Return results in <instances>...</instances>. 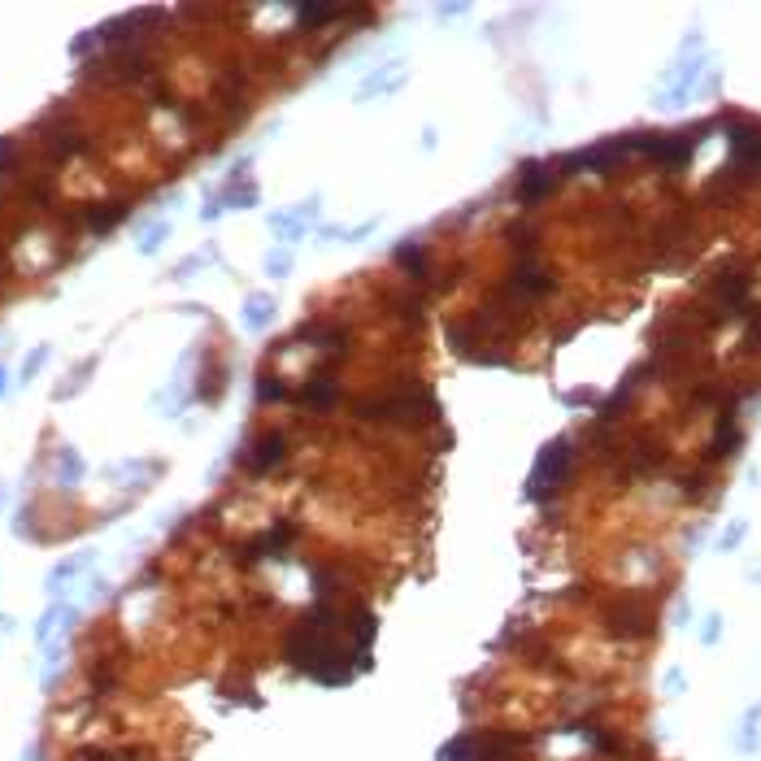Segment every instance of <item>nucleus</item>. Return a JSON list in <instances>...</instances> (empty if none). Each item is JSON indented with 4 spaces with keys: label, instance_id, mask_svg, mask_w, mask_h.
<instances>
[{
    "label": "nucleus",
    "instance_id": "obj_1",
    "mask_svg": "<svg viewBox=\"0 0 761 761\" xmlns=\"http://www.w3.org/2000/svg\"><path fill=\"white\" fill-rule=\"evenodd\" d=\"M565 465H570V439H553L539 457H535V470H531L527 479V497L531 500H548L557 492V483H562Z\"/></svg>",
    "mask_w": 761,
    "mask_h": 761
},
{
    "label": "nucleus",
    "instance_id": "obj_2",
    "mask_svg": "<svg viewBox=\"0 0 761 761\" xmlns=\"http://www.w3.org/2000/svg\"><path fill=\"white\" fill-rule=\"evenodd\" d=\"M431 414H435V405H431L422 392H397V397L379 400V418H392V422H427Z\"/></svg>",
    "mask_w": 761,
    "mask_h": 761
},
{
    "label": "nucleus",
    "instance_id": "obj_3",
    "mask_svg": "<svg viewBox=\"0 0 761 761\" xmlns=\"http://www.w3.org/2000/svg\"><path fill=\"white\" fill-rule=\"evenodd\" d=\"M557 179H562L557 166H527L523 170V179H518V200H523V205H539V200L557 188Z\"/></svg>",
    "mask_w": 761,
    "mask_h": 761
},
{
    "label": "nucleus",
    "instance_id": "obj_4",
    "mask_svg": "<svg viewBox=\"0 0 761 761\" xmlns=\"http://www.w3.org/2000/svg\"><path fill=\"white\" fill-rule=\"evenodd\" d=\"M318 205H322L318 197L300 200V205L292 209V213H274V218H270V227H274V231L283 235V239H297V235L305 231V227H309L314 218H318Z\"/></svg>",
    "mask_w": 761,
    "mask_h": 761
},
{
    "label": "nucleus",
    "instance_id": "obj_5",
    "mask_svg": "<svg viewBox=\"0 0 761 761\" xmlns=\"http://www.w3.org/2000/svg\"><path fill=\"white\" fill-rule=\"evenodd\" d=\"M731 166H761V131H753V127L731 131Z\"/></svg>",
    "mask_w": 761,
    "mask_h": 761
},
{
    "label": "nucleus",
    "instance_id": "obj_6",
    "mask_svg": "<svg viewBox=\"0 0 761 761\" xmlns=\"http://www.w3.org/2000/svg\"><path fill=\"white\" fill-rule=\"evenodd\" d=\"M283 457H288V439H283V435H262V439H257V448L244 457V465H248L253 474H265L270 465L283 462Z\"/></svg>",
    "mask_w": 761,
    "mask_h": 761
},
{
    "label": "nucleus",
    "instance_id": "obj_7",
    "mask_svg": "<svg viewBox=\"0 0 761 761\" xmlns=\"http://www.w3.org/2000/svg\"><path fill=\"white\" fill-rule=\"evenodd\" d=\"M405 79H409V74H405V66H400V62H392V66L374 70L362 88H357V96L370 100V96H379V92H400V88H405Z\"/></svg>",
    "mask_w": 761,
    "mask_h": 761
},
{
    "label": "nucleus",
    "instance_id": "obj_8",
    "mask_svg": "<svg viewBox=\"0 0 761 761\" xmlns=\"http://www.w3.org/2000/svg\"><path fill=\"white\" fill-rule=\"evenodd\" d=\"M270 322H274V300L265 297V292L244 300V327H248V331H265Z\"/></svg>",
    "mask_w": 761,
    "mask_h": 761
},
{
    "label": "nucleus",
    "instance_id": "obj_9",
    "mask_svg": "<svg viewBox=\"0 0 761 761\" xmlns=\"http://www.w3.org/2000/svg\"><path fill=\"white\" fill-rule=\"evenodd\" d=\"M344 13H348V4H300V9H297L300 27H322V22L344 18Z\"/></svg>",
    "mask_w": 761,
    "mask_h": 761
},
{
    "label": "nucleus",
    "instance_id": "obj_10",
    "mask_svg": "<svg viewBox=\"0 0 761 761\" xmlns=\"http://www.w3.org/2000/svg\"><path fill=\"white\" fill-rule=\"evenodd\" d=\"M88 565H92V553H79V557L62 562L53 574H48V592H62V583H66V579H74V574H83Z\"/></svg>",
    "mask_w": 761,
    "mask_h": 761
},
{
    "label": "nucleus",
    "instance_id": "obj_11",
    "mask_svg": "<svg viewBox=\"0 0 761 761\" xmlns=\"http://www.w3.org/2000/svg\"><path fill=\"white\" fill-rule=\"evenodd\" d=\"M335 397H339L335 379H314V383L300 388V400H305V405H335Z\"/></svg>",
    "mask_w": 761,
    "mask_h": 761
},
{
    "label": "nucleus",
    "instance_id": "obj_12",
    "mask_svg": "<svg viewBox=\"0 0 761 761\" xmlns=\"http://www.w3.org/2000/svg\"><path fill=\"white\" fill-rule=\"evenodd\" d=\"M57 479H62V488H74L83 479V457L74 448H62L57 453Z\"/></svg>",
    "mask_w": 761,
    "mask_h": 761
},
{
    "label": "nucleus",
    "instance_id": "obj_13",
    "mask_svg": "<svg viewBox=\"0 0 761 761\" xmlns=\"http://www.w3.org/2000/svg\"><path fill=\"white\" fill-rule=\"evenodd\" d=\"M122 218H127V205L113 200L109 209H92V213H88V227H92V231H109V227H118Z\"/></svg>",
    "mask_w": 761,
    "mask_h": 761
},
{
    "label": "nucleus",
    "instance_id": "obj_14",
    "mask_svg": "<svg viewBox=\"0 0 761 761\" xmlns=\"http://www.w3.org/2000/svg\"><path fill=\"white\" fill-rule=\"evenodd\" d=\"M265 274H270V279L292 274V253H288V248H270V253H265Z\"/></svg>",
    "mask_w": 761,
    "mask_h": 761
},
{
    "label": "nucleus",
    "instance_id": "obj_15",
    "mask_svg": "<svg viewBox=\"0 0 761 761\" xmlns=\"http://www.w3.org/2000/svg\"><path fill=\"white\" fill-rule=\"evenodd\" d=\"M166 235H170V222H157V227H148V235L139 239V253H157V248L166 244Z\"/></svg>",
    "mask_w": 761,
    "mask_h": 761
},
{
    "label": "nucleus",
    "instance_id": "obj_16",
    "mask_svg": "<svg viewBox=\"0 0 761 761\" xmlns=\"http://www.w3.org/2000/svg\"><path fill=\"white\" fill-rule=\"evenodd\" d=\"M48 353H53V348H48V344H39V348H35L31 357H27V362H22V383H27V379H31V374H39V365L48 362Z\"/></svg>",
    "mask_w": 761,
    "mask_h": 761
},
{
    "label": "nucleus",
    "instance_id": "obj_17",
    "mask_svg": "<svg viewBox=\"0 0 761 761\" xmlns=\"http://www.w3.org/2000/svg\"><path fill=\"white\" fill-rule=\"evenodd\" d=\"M400 262L414 265V270H422V265H427V253H418L414 244H405V248H400Z\"/></svg>",
    "mask_w": 761,
    "mask_h": 761
},
{
    "label": "nucleus",
    "instance_id": "obj_18",
    "mask_svg": "<svg viewBox=\"0 0 761 761\" xmlns=\"http://www.w3.org/2000/svg\"><path fill=\"white\" fill-rule=\"evenodd\" d=\"M257 397H262V400H279V397H283V388H279V383H274V379L265 374L262 383H257Z\"/></svg>",
    "mask_w": 761,
    "mask_h": 761
},
{
    "label": "nucleus",
    "instance_id": "obj_19",
    "mask_svg": "<svg viewBox=\"0 0 761 761\" xmlns=\"http://www.w3.org/2000/svg\"><path fill=\"white\" fill-rule=\"evenodd\" d=\"M740 539H744V523H735V527H731L727 535H723V548H735Z\"/></svg>",
    "mask_w": 761,
    "mask_h": 761
},
{
    "label": "nucleus",
    "instance_id": "obj_20",
    "mask_svg": "<svg viewBox=\"0 0 761 761\" xmlns=\"http://www.w3.org/2000/svg\"><path fill=\"white\" fill-rule=\"evenodd\" d=\"M9 162H13V144H9V139H0V170L9 166Z\"/></svg>",
    "mask_w": 761,
    "mask_h": 761
},
{
    "label": "nucleus",
    "instance_id": "obj_21",
    "mask_svg": "<svg viewBox=\"0 0 761 761\" xmlns=\"http://www.w3.org/2000/svg\"><path fill=\"white\" fill-rule=\"evenodd\" d=\"M4 392H9V374H4V365H0V400H4Z\"/></svg>",
    "mask_w": 761,
    "mask_h": 761
},
{
    "label": "nucleus",
    "instance_id": "obj_22",
    "mask_svg": "<svg viewBox=\"0 0 761 761\" xmlns=\"http://www.w3.org/2000/svg\"><path fill=\"white\" fill-rule=\"evenodd\" d=\"M0 497H4V492H0Z\"/></svg>",
    "mask_w": 761,
    "mask_h": 761
}]
</instances>
